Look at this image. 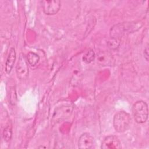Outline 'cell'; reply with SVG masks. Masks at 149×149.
Returning a JSON list of instances; mask_svg holds the SVG:
<instances>
[{"mask_svg": "<svg viewBox=\"0 0 149 149\" xmlns=\"http://www.w3.org/2000/svg\"><path fill=\"white\" fill-rule=\"evenodd\" d=\"M143 23L140 22H126L114 25L110 30L111 38H120L123 36L133 33L138 30L142 26Z\"/></svg>", "mask_w": 149, "mask_h": 149, "instance_id": "1", "label": "cell"}, {"mask_svg": "<svg viewBox=\"0 0 149 149\" xmlns=\"http://www.w3.org/2000/svg\"><path fill=\"white\" fill-rule=\"evenodd\" d=\"M131 122L132 119L128 113L123 111H119L113 117V127L117 132L123 133L130 127Z\"/></svg>", "mask_w": 149, "mask_h": 149, "instance_id": "2", "label": "cell"}, {"mask_svg": "<svg viewBox=\"0 0 149 149\" xmlns=\"http://www.w3.org/2000/svg\"><path fill=\"white\" fill-rule=\"evenodd\" d=\"M132 113L135 121L137 123H145L148 116L147 103L141 100L136 102L132 107Z\"/></svg>", "mask_w": 149, "mask_h": 149, "instance_id": "3", "label": "cell"}, {"mask_svg": "<svg viewBox=\"0 0 149 149\" xmlns=\"http://www.w3.org/2000/svg\"><path fill=\"white\" fill-rule=\"evenodd\" d=\"M16 72L19 79L23 80L27 77L29 75L28 63L23 54H20L16 66Z\"/></svg>", "mask_w": 149, "mask_h": 149, "instance_id": "4", "label": "cell"}, {"mask_svg": "<svg viewBox=\"0 0 149 149\" xmlns=\"http://www.w3.org/2000/svg\"><path fill=\"white\" fill-rule=\"evenodd\" d=\"M43 12L48 15H53L58 12L61 6L59 0H44L41 1Z\"/></svg>", "mask_w": 149, "mask_h": 149, "instance_id": "5", "label": "cell"}, {"mask_svg": "<svg viewBox=\"0 0 149 149\" xmlns=\"http://www.w3.org/2000/svg\"><path fill=\"white\" fill-rule=\"evenodd\" d=\"M101 148L102 149H120L122 146L118 137L113 135H110L103 140Z\"/></svg>", "mask_w": 149, "mask_h": 149, "instance_id": "6", "label": "cell"}, {"mask_svg": "<svg viewBox=\"0 0 149 149\" xmlns=\"http://www.w3.org/2000/svg\"><path fill=\"white\" fill-rule=\"evenodd\" d=\"M94 144V138L88 133H83L78 140V148L81 149L91 148Z\"/></svg>", "mask_w": 149, "mask_h": 149, "instance_id": "7", "label": "cell"}, {"mask_svg": "<svg viewBox=\"0 0 149 149\" xmlns=\"http://www.w3.org/2000/svg\"><path fill=\"white\" fill-rule=\"evenodd\" d=\"M97 56V62L101 66H112L114 64L112 55L108 52L101 51Z\"/></svg>", "mask_w": 149, "mask_h": 149, "instance_id": "8", "label": "cell"}, {"mask_svg": "<svg viewBox=\"0 0 149 149\" xmlns=\"http://www.w3.org/2000/svg\"><path fill=\"white\" fill-rule=\"evenodd\" d=\"M72 110L73 108L70 105L62 106L54 112L53 118H55V120L66 118L70 115Z\"/></svg>", "mask_w": 149, "mask_h": 149, "instance_id": "9", "label": "cell"}, {"mask_svg": "<svg viewBox=\"0 0 149 149\" xmlns=\"http://www.w3.org/2000/svg\"><path fill=\"white\" fill-rule=\"evenodd\" d=\"M16 58V54L15 49L14 48H11L5 62V70L7 74H9L10 73L13 67V65L15 64Z\"/></svg>", "mask_w": 149, "mask_h": 149, "instance_id": "10", "label": "cell"}, {"mask_svg": "<svg viewBox=\"0 0 149 149\" xmlns=\"http://www.w3.org/2000/svg\"><path fill=\"white\" fill-rule=\"evenodd\" d=\"M26 60L29 65L31 66H35L38 63L40 60V57L37 54L31 51L27 54Z\"/></svg>", "mask_w": 149, "mask_h": 149, "instance_id": "11", "label": "cell"}, {"mask_svg": "<svg viewBox=\"0 0 149 149\" xmlns=\"http://www.w3.org/2000/svg\"><path fill=\"white\" fill-rule=\"evenodd\" d=\"M95 58V54L93 49H90L87 51L83 56V61L86 63H90Z\"/></svg>", "mask_w": 149, "mask_h": 149, "instance_id": "12", "label": "cell"}, {"mask_svg": "<svg viewBox=\"0 0 149 149\" xmlns=\"http://www.w3.org/2000/svg\"><path fill=\"white\" fill-rule=\"evenodd\" d=\"M12 125L8 123L5 127L3 131V138L4 140L6 142L9 141L12 138Z\"/></svg>", "mask_w": 149, "mask_h": 149, "instance_id": "13", "label": "cell"}, {"mask_svg": "<svg viewBox=\"0 0 149 149\" xmlns=\"http://www.w3.org/2000/svg\"><path fill=\"white\" fill-rule=\"evenodd\" d=\"M120 38H111L108 41L107 44L108 47L111 49H116L120 45Z\"/></svg>", "mask_w": 149, "mask_h": 149, "instance_id": "14", "label": "cell"}, {"mask_svg": "<svg viewBox=\"0 0 149 149\" xmlns=\"http://www.w3.org/2000/svg\"><path fill=\"white\" fill-rule=\"evenodd\" d=\"M144 59L146 60V61H148V57H149V54H148V46L147 45L146 47L145 48L144 50Z\"/></svg>", "mask_w": 149, "mask_h": 149, "instance_id": "15", "label": "cell"}]
</instances>
